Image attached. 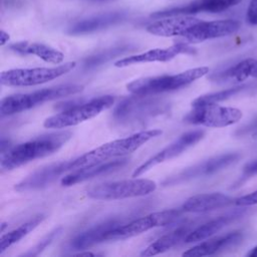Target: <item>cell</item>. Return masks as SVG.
Instances as JSON below:
<instances>
[{"label": "cell", "mask_w": 257, "mask_h": 257, "mask_svg": "<svg viewBox=\"0 0 257 257\" xmlns=\"http://www.w3.org/2000/svg\"><path fill=\"white\" fill-rule=\"evenodd\" d=\"M113 102L114 96L112 95H102L91 98L87 101L78 100L75 104L46 118L43 125L46 128H63L73 126L96 116L102 110L109 108Z\"/></svg>", "instance_id": "obj_5"}, {"label": "cell", "mask_w": 257, "mask_h": 257, "mask_svg": "<svg viewBox=\"0 0 257 257\" xmlns=\"http://www.w3.org/2000/svg\"><path fill=\"white\" fill-rule=\"evenodd\" d=\"M169 108V103L164 99L153 95L134 94V96L123 99L115 106L111 117L114 124L130 127L167 113Z\"/></svg>", "instance_id": "obj_2"}, {"label": "cell", "mask_w": 257, "mask_h": 257, "mask_svg": "<svg viewBox=\"0 0 257 257\" xmlns=\"http://www.w3.org/2000/svg\"><path fill=\"white\" fill-rule=\"evenodd\" d=\"M99 1H101V0H99Z\"/></svg>", "instance_id": "obj_38"}, {"label": "cell", "mask_w": 257, "mask_h": 257, "mask_svg": "<svg viewBox=\"0 0 257 257\" xmlns=\"http://www.w3.org/2000/svg\"><path fill=\"white\" fill-rule=\"evenodd\" d=\"M193 224H184L175 230L167 233L166 235L160 237L153 243H151L144 251L141 253L142 256H152L163 252H166L173 247L179 245L181 242H185V239L192 231Z\"/></svg>", "instance_id": "obj_23"}, {"label": "cell", "mask_w": 257, "mask_h": 257, "mask_svg": "<svg viewBox=\"0 0 257 257\" xmlns=\"http://www.w3.org/2000/svg\"><path fill=\"white\" fill-rule=\"evenodd\" d=\"M120 225L117 219H108L97 224L88 230L76 235L70 241V247L74 250H84L93 245L105 241L106 234L113 228Z\"/></svg>", "instance_id": "obj_21"}, {"label": "cell", "mask_w": 257, "mask_h": 257, "mask_svg": "<svg viewBox=\"0 0 257 257\" xmlns=\"http://www.w3.org/2000/svg\"><path fill=\"white\" fill-rule=\"evenodd\" d=\"M253 138H254V139H257V132H256V133H254V135H253Z\"/></svg>", "instance_id": "obj_37"}, {"label": "cell", "mask_w": 257, "mask_h": 257, "mask_svg": "<svg viewBox=\"0 0 257 257\" xmlns=\"http://www.w3.org/2000/svg\"><path fill=\"white\" fill-rule=\"evenodd\" d=\"M9 49L21 54H33L37 57L41 58L45 62L58 64L62 62L64 55L62 52H60L57 49H54L48 45H45L43 43H37V42H27V41H21L17 43H13L9 45Z\"/></svg>", "instance_id": "obj_24"}, {"label": "cell", "mask_w": 257, "mask_h": 257, "mask_svg": "<svg viewBox=\"0 0 257 257\" xmlns=\"http://www.w3.org/2000/svg\"><path fill=\"white\" fill-rule=\"evenodd\" d=\"M247 22L251 25H257V0H250L246 13Z\"/></svg>", "instance_id": "obj_32"}, {"label": "cell", "mask_w": 257, "mask_h": 257, "mask_svg": "<svg viewBox=\"0 0 257 257\" xmlns=\"http://www.w3.org/2000/svg\"><path fill=\"white\" fill-rule=\"evenodd\" d=\"M128 160L127 159H120V160H114L110 162H105V163H99L96 165H92L86 168L74 170L70 172L69 174L65 175L61 179V184L62 186H72L77 183L86 181L90 178L101 176L104 174H108L110 172L116 171L118 169H121L127 164Z\"/></svg>", "instance_id": "obj_18"}, {"label": "cell", "mask_w": 257, "mask_h": 257, "mask_svg": "<svg viewBox=\"0 0 257 257\" xmlns=\"http://www.w3.org/2000/svg\"><path fill=\"white\" fill-rule=\"evenodd\" d=\"M44 219L43 215H38L33 219L25 222L24 224L20 225L19 227L15 228L14 230L2 235L0 239V254H2L7 248L12 246L13 244L20 241L23 237L33 231Z\"/></svg>", "instance_id": "obj_27"}, {"label": "cell", "mask_w": 257, "mask_h": 257, "mask_svg": "<svg viewBox=\"0 0 257 257\" xmlns=\"http://www.w3.org/2000/svg\"><path fill=\"white\" fill-rule=\"evenodd\" d=\"M183 209H171L152 213L142 218L133 220L126 224L118 225L111 229L105 237V241L131 238L147 232L155 227L167 226L176 221L183 213Z\"/></svg>", "instance_id": "obj_8"}, {"label": "cell", "mask_w": 257, "mask_h": 257, "mask_svg": "<svg viewBox=\"0 0 257 257\" xmlns=\"http://www.w3.org/2000/svg\"><path fill=\"white\" fill-rule=\"evenodd\" d=\"M75 62H66L55 67L16 68L3 71L0 81L8 86H32L53 80L75 67Z\"/></svg>", "instance_id": "obj_7"}, {"label": "cell", "mask_w": 257, "mask_h": 257, "mask_svg": "<svg viewBox=\"0 0 257 257\" xmlns=\"http://www.w3.org/2000/svg\"><path fill=\"white\" fill-rule=\"evenodd\" d=\"M249 77H257V60L253 58L244 59L221 73L211 76V78L221 82H242Z\"/></svg>", "instance_id": "obj_26"}, {"label": "cell", "mask_w": 257, "mask_h": 257, "mask_svg": "<svg viewBox=\"0 0 257 257\" xmlns=\"http://www.w3.org/2000/svg\"><path fill=\"white\" fill-rule=\"evenodd\" d=\"M195 50L189 46V44L185 42H178L168 48H156L148 50L141 54L131 55L127 57H124L122 59L117 60L114 62V66L116 67H125L133 64H139V63H147V62H166L177 55L181 53H187V54H193Z\"/></svg>", "instance_id": "obj_15"}, {"label": "cell", "mask_w": 257, "mask_h": 257, "mask_svg": "<svg viewBox=\"0 0 257 257\" xmlns=\"http://www.w3.org/2000/svg\"><path fill=\"white\" fill-rule=\"evenodd\" d=\"M245 88V85H239V86H235L232 88H228V89H224L218 92H214V93H209V94H205V95H201L199 97H197L193 102H192V106L194 105H200V104H209V103H218L220 101L226 100L230 97H232L233 95L239 93L241 90H243Z\"/></svg>", "instance_id": "obj_28"}, {"label": "cell", "mask_w": 257, "mask_h": 257, "mask_svg": "<svg viewBox=\"0 0 257 257\" xmlns=\"http://www.w3.org/2000/svg\"><path fill=\"white\" fill-rule=\"evenodd\" d=\"M162 135L161 130H150L142 131L134 134L130 137L111 141L109 143L103 144L92 150L95 158L99 163H102L111 158L123 157L125 155L132 154L145 145L150 140Z\"/></svg>", "instance_id": "obj_10"}, {"label": "cell", "mask_w": 257, "mask_h": 257, "mask_svg": "<svg viewBox=\"0 0 257 257\" xmlns=\"http://www.w3.org/2000/svg\"><path fill=\"white\" fill-rule=\"evenodd\" d=\"M209 72L207 66L191 68L178 74L161 75L136 79L126 85V88L133 94L155 95L162 92L180 89L203 77Z\"/></svg>", "instance_id": "obj_4"}, {"label": "cell", "mask_w": 257, "mask_h": 257, "mask_svg": "<svg viewBox=\"0 0 257 257\" xmlns=\"http://www.w3.org/2000/svg\"><path fill=\"white\" fill-rule=\"evenodd\" d=\"M248 257H257V246H255L254 248H252L248 253H247Z\"/></svg>", "instance_id": "obj_35"}, {"label": "cell", "mask_w": 257, "mask_h": 257, "mask_svg": "<svg viewBox=\"0 0 257 257\" xmlns=\"http://www.w3.org/2000/svg\"><path fill=\"white\" fill-rule=\"evenodd\" d=\"M61 231V228H58V229H55L54 231H52L51 233H49L45 238H43L35 247H33L27 254L25 255H29V256H35V255H38L43 249H45L47 247V245H49L53 239L59 234V232Z\"/></svg>", "instance_id": "obj_30"}, {"label": "cell", "mask_w": 257, "mask_h": 257, "mask_svg": "<svg viewBox=\"0 0 257 257\" xmlns=\"http://www.w3.org/2000/svg\"><path fill=\"white\" fill-rule=\"evenodd\" d=\"M241 215H242V212L236 211V212H232V213L220 216L216 219H213V220L199 226L195 230H192L191 233L185 239V242L186 243H196V242H200L205 239H208L209 237L213 236L215 233L222 230L228 224H230L231 222H233L234 220L239 218Z\"/></svg>", "instance_id": "obj_25"}, {"label": "cell", "mask_w": 257, "mask_h": 257, "mask_svg": "<svg viewBox=\"0 0 257 257\" xmlns=\"http://www.w3.org/2000/svg\"><path fill=\"white\" fill-rule=\"evenodd\" d=\"M242 0H195L188 5L173 7L152 14L153 18H165L179 15H192L200 12L217 13L238 5Z\"/></svg>", "instance_id": "obj_16"}, {"label": "cell", "mask_w": 257, "mask_h": 257, "mask_svg": "<svg viewBox=\"0 0 257 257\" xmlns=\"http://www.w3.org/2000/svg\"><path fill=\"white\" fill-rule=\"evenodd\" d=\"M78 255H81V256H88V255H90V256H94L95 254L90 253V252H84V253H79Z\"/></svg>", "instance_id": "obj_36"}, {"label": "cell", "mask_w": 257, "mask_h": 257, "mask_svg": "<svg viewBox=\"0 0 257 257\" xmlns=\"http://www.w3.org/2000/svg\"><path fill=\"white\" fill-rule=\"evenodd\" d=\"M8 40H9V34L6 33L5 31L1 30V32H0V43H1V45H4Z\"/></svg>", "instance_id": "obj_34"}, {"label": "cell", "mask_w": 257, "mask_h": 257, "mask_svg": "<svg viewBox=\"0 0 257 257\" xmlns=\"http://www.w3.org/2000/svg\"><path fill=\"white\" fill-rule=\"evenodd\" d=\"M244 174L246 176H250V175H254L257 174V160L253 161L249 164H247L244 167Z\"/></svg>", "instance_id": "obj_33"}, {"label": "cell", "mask_w": 257, "mask_h": 257, "mask_svg": "<svg viewBox=\"0 0 257 257\" xmlns=\"http://www.w3.org/2000/svg\"><path fill=\"white\" fill-rule=\"evenodd\" d=\"M196 17L190 15H179L165 17L164 19L158 20L147 27V31L157 36H183L191 27L199 23Z\"/></svg>", "instance_id": "obj_17"}, {"label": "cell", "mask_w": 257, "mask_h": 257, "mask_svg": "<svg viewBox=\"0 0 257 257\" xmlns=\"http://www.w3.org/2000/svg\"><path fill=\"white\" fill-rule=\"evenodd\" d=\"M72 171L73 166L71 160L66 162L53 163L29 175L27 178H25L15 186V190L18 192H23L42 189L53 183L61 175Z\"/></svg>", "instance_id": "obj_13"}, {"label": "cell", "mask_w": 257, "mask_h": 257, "mask_svg": "<svg viewBox=\"0 0 257 257\" xmlns=\"http://www.w3.org/2000/svg\"><path fill=\"white\" fill-rule=\"evenodd\" d=\"M156 188L157 185L154 181L134 177L130 180L107 182L92 186L87 190V196L95 200H120L149 195Z\"/></svg>", "instance_id": "obj_6"}, {"label": "cell", "mask_w": 257, "mask_h": 257, "mask_svg": "<svg viewBox=\"0 0 257 257\" xmlns=\"http://www.w3.org/2000/svg\"><path fill=\"white\" fill-rule=\"evenodd\" d=\"M232 198L222 193H206L198 194L190 197L183 204L184 212L204 213L229 206L232 203Z\"/></svg>", "instance_id": "obj_20"}, {"label": "cell", "mask_w": 257, "mask_h": 257, "mask_svg": "<svg viewBox=\"0 0 257 257\" xmlns=\"http://www.w3.org/2000/svg\"><path fill=\"white\" fill-rule=\"evenodd\" d=\"M124 19L125 13L123 12H106L78 21L69 28L68 32L72 35L92 33L120 23Z\"/></svg>", "instance_id": "obj_19"}, {"label": "cell", "mask_w": 257, "mask_h": 257, "mask_svg": "<svg viewBox=\"0 0 257 257\" xmlns=\"http://www.w3.org/2000/svg\"><path fill=\"white\" fill-rule=\"evenodd\" d=\"M71 137V132L64 131L43 135L17 145L2 155L1 168L13 170L36 159L49 156L57 152Z\"/></svg>", "instance_id": "obj_1"}, {"label": "cell", "mask_w": 257, "mask_h": 257, "mask_svg": "<svg viewBox=\"0 0 257 257\" xmlns=\"http://www.w3.org/2000/svg\"><path fill=\"white\" fill-rule=\"evenodd\" d=\"M242 234L240 232H233L224 236L216 237L207 241H204L183 253V256H208L216 254L220 251L228 249L237 245L242 240Z\"/></svg>", "instance_id": "obj_22"}, {"label": "cell", "mask_w": 257, "mask_h": 257, "mask_svg": "<svg viewBox=\"0 0 257 257\" xmlns=\"http://www.w3.org/2000/svg\"><path fill=\"white\" fill-rule=\"evenodd\" d=\"M241 23L234 19L215 21H200L191 27L183 37L189 43H198L205 40L231 35L239 30Z\"/></svg>", "instance_id": "obj_12"}, {"label": "cell", "mask_w": 257, "mask_h": 257, "mask_svg": "<svg viewBox=\"0 0 257 257\" xmlns=\"http://www.w3.org/2000/svg\"><path fill=\"white\" fill-rule=\"evenodd\" d=\"M235 204L237 206H242V207L252 206V205L257 204V190L248 195H245V196H242V197L236 199Z\"/></svg>", "instance_id": "obj_31"}, {"label": "cell", "mask_w": 257, "mask_h": 257, "mask_svg": "<svg viewBox=\"0 0 257 257\" xmlns=\"http://www.w3.org/2000/svg\"><path fill=\"white\" fill-rule=\"evenodd\" d=\"M204 135H205V132L202 130L191 131V132L183 134L177 140H175L173 143H171L169 146H167L165 149H163L162 151L157 153L155 156H153L148 161H146L144 164H142L139 168H137L135 170V172L133 173V177L137 178V177L143 175L144 173H146L147 171H149L150 169H152L153 167H155L163 162H166L173 158L178 157L183 152L188 150L190 147L194 146L200 140H202Z\"/></svg>", "instance_id": "obj_11"}, {"label": "cell", "mask_w": 257, "mask_h": 257, "mask_svg": "<svg viewBox=\"0 0 257 257\" xmlns=\"http://www.w3.org/2000/svg\"><path fill=\"white\" fill-rule=\"evenodd\" d=\"M125 50H126V47H116V48L107 49V50H105L103 52H100L96 55H92V56L87 57L83 61V66H84L85 69H89V68L98 66V65L102 64L103 62H106L109 59L113 58L114 56L121 54Z\"/></svg>", "instance_id": "obj_29"}, {"label": "cell", "mask_w": 257, "mask_h": 257, "mask_svg": "<svg viewBox=\"0 0 257 257\" xmlns=\"http://www.w3.org/2000/svg\"><path fill=\"white\" fill-rule=\"evenodd\" d=\"M83 90V86L80 84H63L55 87L43 88L29 93H17L4 97L0 104L1 116L15 114L46 101L54 100L60 97L76 94Z\"/></svg>", "instance_id": "obj_3"}, {"label": "cell", "mask_w": 257, "mask_h": 257, "mask_svg": "<svg viewBox=\"0 0 257 257\" xmlns=\"http://www.w3.org/2000/svg\"><path fill=\"white\" fill-rule=\"evenodd\" d=\"M242 115L239 108L209 103L194 105L184 117V121L209 127H224L238 122Z\"/></svg>", "instance_id": "obj_9"}, {"label": "cell", "mask_w": 257, "mask_h": 257, "mask_svg": "<svg viewBox=\"0 0 257 257\" xmlns=\"http://www.w3.org/2000/svg\"><path fill=\"white\" fill-rule=\"evenodd\" d=\"M240 159V155L237 153H231V154H225L221 156L214 157L212 159H209L201 164H198L192 168H189L182 173L178 174L176 177L168 179L165 184H176L181 183L184 181H188L191 179H196L200 177H205L212 175L214 173H217L224 168L234 164Z\"/></svg>", "instance_id": "obj_14"}]
</instances>
